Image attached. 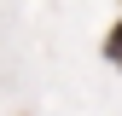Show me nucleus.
<instances>
[{
    "instance_id": "obj_1",
    "label": "nucleus",
    "mask_w": 122,
    "mask_h": 116,
    "mask_svg": "<svg viewBox=\"0 0 122 116\" xmlns=\"http://www.w3.org/2000/svg\"><path fill=\"white\" fill-rule=\"evenodd\" d=\"M105 52H111V58H122V23L111 29V41H105Z\"/></svg>"
}]
</instances>
